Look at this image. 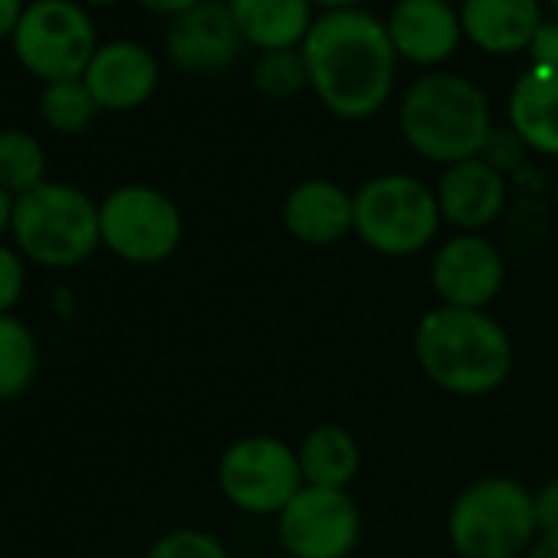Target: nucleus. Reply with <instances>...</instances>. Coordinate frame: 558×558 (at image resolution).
<instances>
[{
  "label": "nucleus",
  "mask_w": 558,
  "mask_h": 558,
  "mask_svg": "<svg viewBox=\"0 0 558 558\" xmlns=\"http://www.w3.org/2000/svg\"><path fill=\"white\" fill-rule=\"evenodd\" d=\"M310 73V89L319 102L349 122L372 119L395 93L398 53L385 21L365 11H329L316 17L300 47Z\"/></svg>",
  "instance_id": "nucleus-1"
},
{
  "label": "nucleus",
  "mask_w": 558,
  "mask_h": 558,
  "mask_svg": "<svg viewBox=\"0 0 558 558\" xmlns=\"http://www.w3.org/2000/svg\"><path fill=\"white\" fill-rule=\"evenodd\" d=\"M414 355L437 388L460 398L489 395L512 372V342L483 310L437 306L424 313L414 332Z\"/></svg>",
  "instance_id": "nucleus-2"
},
{
  "label": "nucleus",
  "mask_w": 558,
  "mask_h": 558,
  "mask_svg": "<svg viewBox=\"0 0 558 558\" xmlns=\"http://www.w3.org/2000/svg\"><path fill=\"white\" fill-rule=\"evenodd\" d=\"M398 129L408 148L434 165L480 158L493 132V112L483 89L457 73L421 76L398 106Z\"/></svg>",
  "instance_id": "nucleus-3"
},
{
  "label": "nucleus",
  "mask_w": 558,
  "mask_h": 558,
  "mask_svg": "<svg viewBox=\"0 0 558 558\" xmlns=\"http://www.w3.org/2000/svg\"><path fill=\"white\" fill-rule=\"evenodd\" d=\"M11 236L17 240V253L40 266H80L102 243L99 204L83 187L47 178L34 191L14 197Z\"/></svg>",
  "instance_id": "nucleus-4"
},
{
  "label": "nucleus",
  "mask_w": 558,
  "mask_h": 558,
  "mask_svg": "<svg viewBox=\"0 0 558 558\" xmlns=\"http://www.w3.org/2000/svg\"><path fill=\"white\" fill-rule=\"evenodd\" d=\"M447 535L460 558H522L538 535L532 493L512 476H480L450 502Z\"/></svg>",
  "instance_id": "nucleus-5"
},
{
  "label": "nucleus",
  "mask_w": 558,
  "mask_h": 558,
  "mask_svg": "<svg viewBox=\"0 0 558 558\" xmlns=\"http://www.w3.org/2000/svg\"><path fill=\"white\" fill-rule=\"evenodd\" d=\"M355 233L381 256H414L440 230L437 194L414 174H378L355 194Z\"/></svg>",
  "instance_id": "nucleus-6"
},
{
  "label": "nucleus",
  "mask_w": 558,
  "mask_h": 558,
  "mask_svg": "<svg viewBox=\"0 0 558 558\" xmlns=\"http://www.w3.org/2000/svg\"><path fill=\"white\" fill-rule=\"evenodd\" d=\"M14 60L40 83L83 80L99 50V27L80 0H31L14 37Z\"/></svg>",
  "instance_id": "nucleus-7"
},
{
  "label": "nucleus",
  "mask_w": 558,
  "mask_h": 558,
  "mask_svg": "<svg viewBox=\"0 0 558 558\" xmlns=\"http://www.w3.org/2000/svg\"><path fill=\"white\" fill-rule=\"evenodd\" d=\"M217 483L227 502L250 515H279L306 486L296 450L279 437L263 434L240 437L223 450Z\"/></svg>",
  "instance_id": "nucleus-8"
},
{
  "label": "nucleus",
  "mask_w": 558,
  "mask_h": 558,
  "mask_svg": "<svg viewBox=\"0 0 558 558\" xmlns=\"http://www.w3.org/2000/svg\"><path fill=\"white\" fill-rule=\"evenodd\" d=\"M102 246H109L125 263H161L168 259L181 236L184 220L178 204L148 184H122L99 201Z\"/></svg>",
  "instance_id": "nucleus-9"
},
{
  "label": "nucleus",
  "mask_w": 558,
  "mask_h": 558,
  "mask_svg": "<svg viewBox=\"0 0 558 558\" xmlns=\"http://www.w3.org/2000/svg\"><path fill=\"white\" fill-rule=\"evenodd\" d=\"M276 532L293 558H349L362 535V512L345 489L303 486L276 515Z\"/></svg>",
  "instance_id": "nucleus-10"
},
{
  "label": "nucleus",
  "mask_w": 558,
  "mask_h": 558,
  "mask_svg": "<svg viewBox=\"0 0 558 558\" xmlns=\"http://www.w3.org/2000/svg\"><path fill=\"white\" fill-rule=\"evenodd\" d=\"M506 279L502 253L483 233H457L430 259V283L440 296V306L457 310H486Z\"/></svg>",
  "instance_id": "nucleus-11"
},
{
  "label": "nucleus",
  "mask_w": 558,
  "mask_h": 558,
  "mask_svg": "<svg viewBox=\"0 0 558 558\" xmlns=\"http://www.w3.org/2000/svg\"><path fill=\"white\" fill-rule=\"evenodd\" d=\"M83 83L96 99L99 112H132L142 109L161 83L158 53L132 37L102 40L89 60Z\"/></svg>",
  "instance_id": "nucleus-12"
},
{
  "label": "nucleus",
  "mask_w": 558,
  "mask_h": 558,
  "mask_svg": "<svg viewBox=\"0 0 558 558\" xmlns=\"http://www.w3.org/2000/svg\"><path fill=\"white\" fill-rule=\"evenodd\" d=\"M243 37L233 24L227 0H204L201 8L171 17L165 31V53L168 60L194 76L223 73L240 57Z\"/></svg>",
  "instance_id": "nucleus-13"
},
{
  "label": "nucleus",
  "mask_w": 558,
  "mask_h": 558,
  "mask_svg": "<svg viewBox=\"0 0 558 558\" xmlns=\"http://www.w3.org/2000/svg\"><path fill=\"white\" fill-rule=\"evenodd\" d=\"M385 27L398 60L414 66L447 63L463 40L460 11H453L450 0H398Z\"/></svg>",
  "instance_id": "nucleus-14"
},
{
  "label": "nucleus",
  "mask_w": 558,
  "mask_h": 558,
  "mask_svg": "<svg viewBox=\"0 0 558 558\" xmlns=\"http://www.w3.org/2000/svg\"><path fill=\"white\" fill-rule=\"evenodd\" d=\"M434 194L440 217L450 227H457L460 233H480L502 214L509 184L506 174L486 165L483 158H466L444 168Z\"/></svg>",
  "instance_id": "nucleus-15"
},
{
  "label": "nucleus",
  "mask_w": 558,
  "mask_h": 558,
  "mask_svg": "<svg viewBox=\"0 0 558 558\" xmlns=\"http://www.w3.org/2000/svg\"><path fill=\"white\" fill-rule=\"evenodd\" d=\"M283 223L306 246H332L355 230V201L342 184L310 178L287 194Z\"/></svg>",
  "instance_id": "nucleus-16"
},
{
  "label": "nucleus",
  "mask_w": 558,
  "mask_h": 558,
  "mask_svg": "<svg viewBox=\"0 0 558 558\" xmlns=\"http://www.w3.org/2000/svg\"><path fill=\"white\" fill-rule=\"evenodd\" d=\"M542 24L538 0H463L460 4L463 37L493 57L529 50Z\"/></svg>",
  "instance_id": "nucleus-17"
},
{
  "label": "nucleus",
  "mask_w": 558,
  "mask_h": 558,
  "mask_svg": "<svg viewBox=\"0 0 558 558\" xmlns=\"http://www.w3.org/2000/svg\"><path fill=\"white\" fill-rule=\"evenodd\" d=\"M506 116L529 151L558 158V66L532 63L515 80Z\"/></svg>",
  "instance_id": "nucleus-18"
},
{
  "label": "nucleus",
  "mask_w": 558,
  "mask_h": 558,
  "mask_svg": "<svg viewBox=\"0 0 558 558\" xmlns=\"http://www.w3.org/2000/svg\"><path fill=\"white\" fill-rule=\"evenodd\" d=\"M246 47L263 53L300 50L316 17L310 0H227Z\"/></svg>",
  "instance_id": "nucleus-19"
},
{
  "label": "nucleus",
  "mask_w": 558,
  "mask_h": 558,
  "mask_svg": "<svg viewBox=\"0 0 558 558\" xmlns=\"http://www.w3.org/2000/svg\"><path fill=\"white\" fill-rule=\"evenodd\" d=\"M296 457L306 486H323V489H349L362 463V450L355 437L339 424L313 427L296 447Z\"/></svg>",
  "instance_id": "nucleus-20"
},
{
  "label": "nucleus",
  "mask_w": 558,
  "mask_h": 558,
  "mask_svg": "<svg viewBox=\"0 0 558 558\" xmlns=\"http://www.w3.org/2000/svg\"><path fill=\"white\" fill-rule=\"evenodd\" d=\"M40 368L34 332L17 316H0V401L27 395Z\"/></svg>",
  "instance_id": "nucleus-21"
},
{
  "label": "nucleus",
  "mask_w": 558,
  "mask_h": 558,
  "mask_svg": "<svg viewBox=\"0 0 558 558\" xmlns=\"http://www.w3.org/2000/svg\"><path fill=\"white\" fill-rule=\"evenodd\" d=\"M47 181V148L27 129H0V187L21 197Z\"/></svg>",
  "instance_id": "nucleus-22"
},
{
  "label": "nucleus",
  "mask_w": 558,
  "mask_h": 558,
  "mask_svg": "<svg viewBox=\"0 0 558 558\" xmlns=\"http://www.w3.org/2000/svg\"><path fill=\"white\" fill-rule=\"evenodd\" d=\"M37 112L50 132L80 135L96 122L99 106L89 96L83 80H60V83H44L40 99H37Z\"/></svg>",
  "instance_id": "nucleus-23"
},
{
  "label": "nucleus",
  "mask_w": 558,
  "mask_h": 558,
  "mask_svg": "<svg viewBox=\"0 0 558 558\" xmlns=\"http://www.w3.org/2000/svg\"><path fill=\"white\" fill-rule=\"evenodd\" d=\"M253 89L266 99H293L303 89H310V73L306 60L300 50H279V53H263L259 63L253 66Z\"/></svg>",
  "instance_id": "nucleus-24"
},
{
  "label": "nucleus",
  "mask_w": 558,
  "mask_h": 558,
  "mask_svg": "<svg viewBox=\"0 0 558 558\" xmlns=\"http://www.w3.org/2000/svg\"><path fill=\"white\" fill-rule=\"evenodd\" d=\"M145 558H230V551L204 529H174L161 535Z\"/></svg>",
  "instance_id": "nucleus-25"
},
{
  "label": "nucleus",
  "mask_w": 558,
  "mask_h": 558,
  "mask_svg": "<svg viewBox=\"0 0 558 558\" xmlns=\"http://www.w3.org/2000/svg\"><path fill=\"white\" fill-rule=\"evenodd\" d=\"M525 151H529V145L519 138V132H515L512 125H506V129H493V132L486 135V145H483L480 158H483L486 165H493L496 171L509 174V171H515V168L522 165Z\"/></svg>",
  "instance_id": "nucleus-26"
},
{
  "label": "nucleus",
  "mask_w": 558,
  "mask_h": 558,
  "mask_svg": "<svg viewBox=\"0 0 558 558\" xmlns=\"http://www.w3.org/2000/svg\"><path fill=\"white\" fill-rule=\"evenodd\" d=\"M24 259L14 246L0 243V316H11V310L24 296Z\"/></svg>",
  "instance_id": "nucleus-27"
},
{
  "label": "nucleus",
  "mask_w": 558,
  "mask_h": 558,
  "mask_svg": "<svg viewBox=\"0 0 558 558\" xmlns=\"http://www.w3.org/2000/svg\"><path fill=\"white\" fill-rule=\"evenodd\" d=\"M532 502L538 532H558V476L548 480L538 493H532Z\"/></svg>",
  "instance_id": "nucleus-28"
},
{
  "label": "nucleus",
  "mask_w": 558,
  "mask_h": 558,
  "mask_svg": "<svg viewBox=\"0 0 558 558\" xmlns=\"http://www.w3.org/2000/svg\"><path fill=\"white\" fill-rule=\"evenodd\" d=\"M529 60L538 66H558V21H545L529 47Z\"/></svg>",
  "instance_id": "nucleus-29"
},
{
  "label": "nucleus",
  "mask_w": 558,
  "mask_h": 558,
  "mask_svg": "<svg viewBox=\"0 0 558 558\" xmlns=\"http://www.w3.org/2000/svg\"><path fill=\"white\" fill-rule=\"evenodd\" d=\"M31 0H0V40H11Z\"/></svg>",
  "instance_id": "nucleus-30"
},
{
  "label": "nucleus",
  "mask_w": 558,
  "mask_h": 558,
  "mask_svg": "<svg viewBox=\"0 0 558 558\" xmlns=\"http://www.w3.org/2000/svg\"><path fill=\"white\" fill-rule=\"evenodd\" d=\"M138 4L145 8V11H151V14H158V17H181V14H187V11H194V8H201L204 0H138Z\"/></svg>",
  "instance_id": "nucleus-31"
},
{
  "label": "nucleus",
  "mask_w": 558,
  "mask_h": 558,
  "mask_svg": "<svg viewBox=\"0 0 558 558\" xmlns=\"http://www.w3.org/2000/svg\"><path fill=\"white\" fill-rule=\"evenodd\" d=\"M525 558H558V532H538Z\"/></svg>",
  "instance_id": "nucleus-32"
},
{
  "label": "nucleus",
  "mask_w": 558,
  "mask_h": 558,
  "mask_svg": "<svg viewBox=\"0 0 558 558\" xmlns=\"http://www.w3.org/2000/svg\"><path fill=\"white\" fill-rule=\"evenodd\" d=\"M11 220H14V194L0 187V236L11 233Z\"/></svg>",
  "instance_id": "nucleus-33"
},
{
  "label": "nucleus",
  "mask_w": 558,
  "mask_h": 558,
  "mask_svg": "<svg viewBox=\"0 0 558 558\" xmlns=\"http://www.w3.org/2000/svg\"><path fill=\"white\" fill-rule=\"evenodd\" d=\"M310 4L329 14V11H355V4H362V0H310Z\"/></svg>",
  "instance_id": "nucleus-34"
},
{
  "label": "nucleus",
  "mask_w": 558,
  "mask_h": 558,
  "mask_svg": "<svg viewBox=\"0 0 558 558\" xmlns=\"http://www.w3.org/2000/svg\"><path fill=\"white\" fill-rule=\"evenodd\" d=\"M80 4L93 11V8H116V4H122V0H80Z\"/></svg>",
  "instance_id": "nucleus-35"
},
{
  "label": "nucleus",
  "mask_w": 558,
  "mask_h": 558,
  "mask_svg": "<svg viewBox=\"0 0 558 558\" xmlns=\"http://www.w3.org/2000/svg\"><path fill=\"white\" fill-rule=\"evenodd\" d=\"M548 4H551V8H555V11H558V0H548Z\"/></svg>",
  "instance_id": "nucleus-36"
},
{
  "label": "nucleus",
  "mask_w": 558,
  "mask_h": 558,
  "mask_svg": "<svg viewBox=\"0 0 558 558\" xmlns=\"http://www.w3.org/2000/svg\"><path fill=\"white\" fill-rule=\"evenodd\" d=\"M450 4H453V0H450Z\"/></svg>",
  "instance_id": "nucleus-37"
}]
</instances>
